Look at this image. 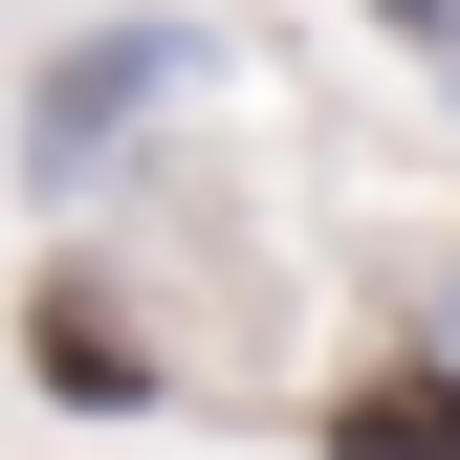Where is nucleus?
Instances as JSON below:
<instances>
[{
  "label": "nucleus",
  "mask_w": 460,
  "mask_h": 460,
  "mask_svg": "<svg viewBox=\"0 0 460 460\" xmlns=\"http://www.w3.org/2000/svg\"><path fill=\"white\" fill-rule=\"evenodd\" d=\"M154 88H198V22H110V44H66V66H44V110H22V154L66 176V154H110Z\"/></svg>",
  "instance_id": "1"
},
{
  "label": "nucleus",
  "mask_w": 460,
  "mask_h": 460,
  "mask_svg": "<svg viewBox=\"0 0 460 460\" xmlns=\"http://www.w3.org/2000/svg\"><path fill=\"white\" fill-rule=\"evenodd\" d=\"M329 460H460V373H373L329 417Z\"/></svg>",
  "instance_id": "2"
},
{
  "label": "nucleus",
  "mask_w": 460,
  "mask_h": 460,
  "mask_svg": "<svg viewBox=\"0 0 460 460\" xmlns=\"http://www.w3.org/2000/svg\"><path fill=\"white\" fill-rule=\"evenodd\" d=\"M44 394H154V351L110 307H66V285H44Z\"/></svg>",
  "instance_id": "3"
}]
</instances>
